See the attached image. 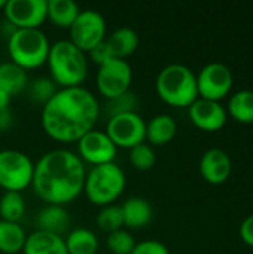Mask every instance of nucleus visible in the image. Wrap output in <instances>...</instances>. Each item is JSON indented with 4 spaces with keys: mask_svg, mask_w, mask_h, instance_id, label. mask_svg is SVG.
<instances>
[{
    "mask_svg": "<svg viewBox=\"0 0 253 254\" xmlns=\"http://www.w3.org/2000/svg\"><path fill=\"white\" fill-rule=\"evenodd\" d=\"M101 107L95 95L84 86L60 88L43 106L40 124L45 134L60 143H76L95 129Z\"/></svg>",
    "mask_w": 253,
    "mask_h": 254,
    "instance_id": "nucleus-1",
    "label": "nucleus"
},
{
    "mask_svg": "<svg viewBox=\"0 0 253 254\" xmlns=\"http://www.w3.org/2000/svg\"><path fill=\"white\" fill-rule=\"evenodd\" d=\"M85 167L81 158L67 149H54L34 164L31 188L46 205H61L75 201L85 186Z\"/></svg>",
    "mask_w": 253,
    "mask_h": 254,
    "instance_id": "nucleus-2",
    "label": "nucleus"
},
{
    "mask_svg": "<svg viewBox=\"0 0 253 254\" xmlns=\"http://www.w3.org/2000/svg\"><path fill=\"white\" fill-rule=\"evenodd\" d=\"M46 64L51 79L61 88L82 86L88 76V60L85 52L70 40H57L51 45Z\"/></svg>",
    "mask_w": 253,
    "mask_h": 254,
    "instance_id": "nucleus-3",
    "label": "nucleus"
},
{
    "mask_svg": "<svg viewBox=\"0 0 253 254\" xmlns=\"http://www.w3.org/2000/svg\"><path fill=\"white\" fill-rule=\"evenodd\" d=\"M158 97L173 107H189L198 98L197 74L183 64H169L157 76Z\"/></svg>",
    "mask_w": 253,
    "mask_h": 254,
    "instance_id": "nucleus-4",
    "label": "nucleus"
},
{
    "mask_svg": "<svg viewBox=\"0 0 253 254\" xmlns=\"http://www.w3.org/2000/svg\"><path fill=\"white\" fill-rule=\"evenodd\" d=\"M127 185L125 173L115 162L97 165L85 177V195L92 205H112L124 192Z\"/></svg>",
    "mask_w": 253,
    "mask_h": 254,
    "instance_id": "nucleus-5",
    "label": "nucleus"
},
{
    "mask_svg": "<svg viewBox=\"0 0 253 254\" xmlns=\"http://www.w3.org/2000/svg\"><path fill=\"white\" fill-rule=\"evenodd\" d=\"M49 48V40L40 28L15 30L7 37V52L12 63L25 71L43 65L48 60Z\"/></svg>",
    "mask_w": 253,
    "mask_h": 254,
    "instance_id": "nucleus-6",
    "label": "nucleus"
},
{
    "mask_svg": "<svg viewBox=\"0 0 253 254\" xmlns=\"http://www.w3.org/2000/svg\"><path fill=\"white\" fill-rule=\"evenodd\" d=\"M34 162L24 152L0 150V188L6 192H21L31 186Z\"/></svg>",
    "mask_w": 253,
    "mask_h": 254,
    "instance_id": "nucleus-7",
    "label": "nucleus"
},
{
    "mask_svg": "<svg viewBox=\"0 0 253 254\" xmlns=\"http://www.w3.org/2000/svg\"><path fill=\"white\" fill-rule=\"evenodd\" d=\"M106 30L107 25L104 16L97 10L85 9L79 12L78 18L69 28V40L82 52H89L106 39Z\"/></svg>",
    "mask_w": 253,
    "mask_h": 254,
    "instance_id": "nucleus-8",
    "label": "nucleus"
},
{
    "mask_svg": "<svg viewBox=\"0 0 253 254\" xmlns=\"http://www.w3.org/2000/svg\"><path fill=\"white\" fill-rule=\"evenodd\" d=\"M106 134L116 147L133 149L146 140V122L137 112L116 115L107 119Z\"/></svg>",
    "mask_w": 253,
    "mask_h": 254,
    "instance_id": "nucleus-9",
    "label": "nucleus"
},
{
    "mask_svg": "<svg viewBox=\"0 0 253 254\" xmlns=\"http://www.w3.org/2000/svg\"><path fill=\"white\" fill-rule=\"evenodd\" d=\"M133 82L131 65L121 58H112L101 64L97 73L98 92L106 98H115L130 91Z\"/></svg>",
    "mask_w": 253,
    "mask_h": 254,
    "instance_id": "nucleus-10",
    "label": "nucleus"
},
{
    "mask_svg": "<svg viewBox=\"0 0 253 254\" xmlns=\"http://www.w3.org/2000/svg\"><path fill=\"white\" fill-rule=\"evenodd\" d=\"M15 30H33L48 19V0H7L3 9Z\"/></svg>",
    "mask_w": 253,
    "mask_h": 254,
    "instance_id": "nucleus-11",
    "label": "nucleus"
},
{
    "mask_svg": "<svg viewBox=\"0 0 253 254\" xmlns=\"http://www.w3.org/2000/svg\"><path fill=\"white\" fill-rule=\"evenodd\" d=\"M233 82V73L225 64L210 63L203 67L197 76L198 98L219 103L231 92Z\"/></svg>",
    "mask_w": 253,
    "mask_h": 254,
    "instance_id": "nucleus-12",
    "label": "nucleus"
},
{
    "mask_svg": "<svg viewBox=\"0 0 253 254\" xmlns=\"http://www.w3.org/2000/svg\"><path fill=\"white\" fill-rule=\"evenodd\" d=\"M78 156L82 162H88L92 167L110 164L115 161L118 147L112 143L106 131L92 129L86 132L78 141Z\"/></svg>",
    "mask_w": 253,
    "mask_h": 254,
    "instance_id": "nucleus-13",
    "label": "nucleus"
},
{
    "mask_svg": "<svg viewBox=\"0 0 253 254\" xmlns=\"http://www.w3.org/2000/svg\"><path fill=\"white\" fill-rule=\"evenodd\" d=\"M188 112L192 124L206 132H216L227 124V110L218 101L197 98L188 107Z\"/></svg>",
    "mask_w": 253,
    "mask_h": 254,
    "instance_id": "nucleus-14",
    "label": "nucleus"
},
{
    "mask_svg": "<svg viewBox=\"0 0 253 254\" xmlns=\"http://www.w3.org/2000/svg\"><path fill=\"white\" fill-rule=\"evenodd\" d=\"M200 174L210 185H222L228 180L233 162L222 149H209L200 159Z\"/></svg>",
    "mask_w": 253,
    "mask_h": 254,
    "instance_id": "nucleus-15",
    "label": "nucleus"
},
{
    "mask_svg": "<svg viewBox=\"0 0 253 254\" xmlns=\"http://www.w3.org/2000/svg\"><path fill=\"white\" fill-rule=\"evenodd\" d=\"M70 226V217L61 205H46L36 216V231L63 237Z\"/></svg>",
    "mask_w": 253,
    "mask_h": 254,
    "instance_id": "nucleus-16",
    "label": "nucleus"
},
{
    "mask_svg": "<svg viewBox=\"0 0 253 254\" xmlns=\"http://www.w3.org/2000/svg\"><path fill=\"white\" fill-rule=\"evenodd\" d=\"M22 254H67L64 238L42 231L27 235Z\"/></svg>",
    "mask_w": 253,
    "mask_h": 254,
    "instance_id": "nucleus-17",
    "label": "nucleus"
},
{
    "mask_svg": "<svg viewBox=\"0 0 253 254\" xmlns=\"http://www.w3.org/2000/svg\"><path fill=\"white\" fill-rule=\"evenodd\" d=\"M177 132V124L170 115H157L146 124V140L152 146L169 144Z\"/></svg>",
    "mask_w": 253,
    "mask_h": 254,
    "instance_id": "nucleus-18",
    "label": "nucleus"
},
{
    "mask_svg": "<svg viewBox=\"0 0 253 254\" xmlns=\"http://www.w3.org/2000/svg\"><path fill=\"white\" fill-rule=\"evenodd\" d=\"M124 226L130 229L145 228L152 219V207L143 198H130L122 204Z\"/></svg>",
    "mask_w": 253,
    "mask_h": 254,
    "instance_id": "nucleus-19",
    "label": "nucleus"
},
{
    "mask_svg": "<svg viewBox=\"0 0 253 254\" xmlns=\"http://www.w3.org/2000/svg\"><path fill=\"white\" fill-rule=\"evenodd\" d=\"M113 58H127L133 55L139 48V36L133 28L121 27L116 28L107 39H106Z\"/></svg>",
    "mask_w": 253,
    "mask_h": 254,
    "instance_id": "nucleus-20",
    "label": "nucleus"
},
{
    "mask_svg": "<svg viewBox=\"0 0 253 254\" xmlns=\"http://www.w3.org/2000/svg\"><path fill=\"white\" fill-rule=\"evenodd\" d=\"M27 82L28 77L25 70H22L12 61L0 64V91L13 97L24 91Z\"/></svg>",
    "mask_w": 253,
    "mask_h": 254,
    "instance_id": "nucleus-21",
    "label": "nucleus"
},
{
    "mask_svg": "<svg viewBox=\"0 0 253 254\" xmlns=\"http://www.w3.org/2000/svg\"><path fill=\"white\" fill-rule=\"evenodd\" d=\"M67 254H95L98 249L97 235L85 228H76L64 240Z\"/></svg>",
    "mask_w": 253,
    "mask_h": 254,
    "instance_id": "nucleus-22",
    "label": "nucleus"
},
{
    "mask_svg": "<svg viewBox=\"0 0 253 254\" xmlns=\"http://www.w3.org/2000/svg\"><path fill=\"white\" fill-rule=\"evenodd\" d=\"M81 9L72 0H48V19L60 28H70Z\"/></svg>",
    "mask_w": 253,
    "mask_h": 254,
    "instance_id": "nucleus-23",
    "label": "nucleus"
},
{
    "mask_svg": "<svg viewBox=\"0 0 253 254\" xmlns=\"http://www.w3.org/2000/svg\"><path fill=\"white\" fill-rule=\"evenodd\" d=\"M27 235L19 223L0 220V252L4 254H16L22 252Z\"/></svg>",
    "mask_w": 253,
    "mask_h": 254,
    "instance_id": "nucleus-24",
    "label": "nucleus"
},
{
    "mask_svg": "<svg viewBox=\"0 0 253 254\" xmlns=\"http://www.w3.org/2000/svg\"><path fill=\"white\" fill-rule=\"evenodd\" d=\"M240 124H253V91H237L228 101V113Z\"/></svg>",
    "mask_w": 253,
    "mask_h": 254,
    "instance_id": "nucleus-25",
    "label": "nucleus"
},
{
    "mask_svg": "<svg viewBox=\"0 0 253 254\" xmlns=\"http://www.w3.org/2000/svg\"><path fill=\"white\" fill-rule=\"evenodd\" d=\"M25 214V201L21 192H6L0 198V217L4 222L19 223Z\"/></svg>",
    "mask_w": 253,
    "mask_h": 254,
    "instance_id": "nucleus-26",
    "label": "nucleus"
},
{
    "mask_svg": "<svg viewBox=\"0 0 253 254\" xmlns=\"http://www.w3.org/2000/svg\"><path fill=\"white\" fill-rule=\"evenodd\" d=\"M136 107H137V98H136L134 92L128 91L119 97L106 100V104L101 107V112L107 116V119H110L116 115L136 112Z\"/></svg>",
    "mask_w": 253,
    "mask_h": 254,
    "instance_id": "nucleus-27",
    "label": "nucleus"
},
{
    "mask_svg": "<svg viewBox=\"0 0 253 254\" xmlns=\"http://www.w3.org/2000/svg\"><path fill=\"white\" fill-rule=\"evenodd\" d=\"M97 225L101 231H104L107 234L122 229V226H124L122 208L115 204L103 207L100 210V213L97 214Z\"/></svg>",
    "mask_w": 253,
    "mask_h": 254,
    "instance_id": "nucleus-28",
    "label": "nucleus"
},
{
    "mask_svg": "<svg viewBox=\"0 0 253 254\" xmlns=\"http://www.w3.org/2000/svg\"><path fill=\"white\" fill-rule=\"evenodd\" d=\"M128 158H130L131 165L139 171H149L157 162V155H155L152 146L146 144V143H142V144L130 149Z\"/></svg>",
    "mask_w": 253,
    "mask_h": 254,
    "instance_id": "nucleus-29",
    "label": "nucleus"
},
{
    "mask_svg": "<svg viewBox=\"0 0 253 254\" xmlns=\"http://www.w3.org/2000/svg\"><path fill=\"white\" fill-rule=\"evenodd\" d=\"M106 244L113 254H131L136 246V241H134V237L128 231L119 229V231L109 234Z\"/></svg>",
    "mask_w": 253,
    "mask_h": 254,
    "instance_id": "nucleus-30",
    "label": "nucleus"
},
{
    "mask_svg": "<svg viewBox=\"0 0 253 254\" xmlns=\"http://www.w3.org/2000/svg\"><path fill=\"white\" fill-rule=\"evenodd\" d=\"M57 92L55 83L52 82V79L48 77H39L36 80H33V83L30 85V97L34 103H40V104H46L52 95Z\"/></svg>",
    "mask_w": 253,
    "mask_h": 254,
    "instance_id": "nucleus-31",
    "label": "nucleus"
},
{
    "mask_svg": "<svg viewBox=\"0 0 253 254\" xmlns=\"http://www.w3.org/2000/svg\"><path fill=\"white\" fill-rule=\"evenodd\" d=\"M131 254H170L169 249L155 240H146L142 243H136Z\"/></svg>",
    "mask_w": 253,
    "mask_h": 254,
    "instance_id": "nucleus-32",
    "label": "nucleus"
},
{
    "mask_svg": "<svg viewBox=\"0 0 253 254\" xmlns=\"http://www.w3.org/2000/svg\"><path fill=\"white\" fill-rule=\"evenodd\" d=\"M88 54H89V58H91L95 64H98V65H101V64H104V63H107L109 60L113 58L112 51H110V48H109L106 39H104L101 43H98L95 48H92Z\"/></svg>",
    "mask_w": 253,
    "mask_h": 254,
    "instance_id": "nucleus-33",
    "label": "nucleus"
},
{
    "mask_svg": "<svg viewBox=\"0 0 253 254\" xmlns=\"http://www.w3.org/2000/svg\"><path fill=\"white\" fill-rule=\"evenodd\" d=\"M240 238L246 246L253 247V214H251L249 217H246L242 222V225H240Z\"/></svg>",
    "mask_w": 253,
    "mask_h": 254,
    "instance_id": "nucleus-34",
    "label": "nucleus"
},
{
    "mask_svg": "<svg viewBox=\"0 0 253 254\" xmlns=\"http://www.w3.org/2000/svg\"><path fill=\"white\" fill-rule=\"evenodd\" d=\"M12 125H13V115L10 109L0 110V132L7 131Z\"/></svg>",
    "mask_w": 253,
    "mask_h": 254,
    "instance_id": "nucleus-35",
    "label": "nucleus"
},
{
    "mask_svg": "<svg viewBox=\"0 0 253 254\" xmlns=\"http://www.w3.org/2000/svg\"><path fill=\"white\" fill-rule=\"evenodd\" d=\"M10 100H12V97H10L9 94H6V92L0 91V110L9 109V106H10Z\"/></svg>",
    "mask_w": 253,
    "mask_h": 254,
    "instance_id": "nucleus-36",
    "label": "nucleus"
},
{
    "mask_svg": "<svg viewBox=\"0 0 253 254\" xmlns=\"http://www.w3.org/2000/svg\"><path fill=\"white\" fill-rule=\"evenodd\" d=\"M6 1H7V0H0V10H3V9H4V6H6Z\"/></svg>",
    "mask_w": 253,
    "mask_h": 254,
    "instance_id": "nucleus-37",
    "label": "nucleus"
}]
</instances>
